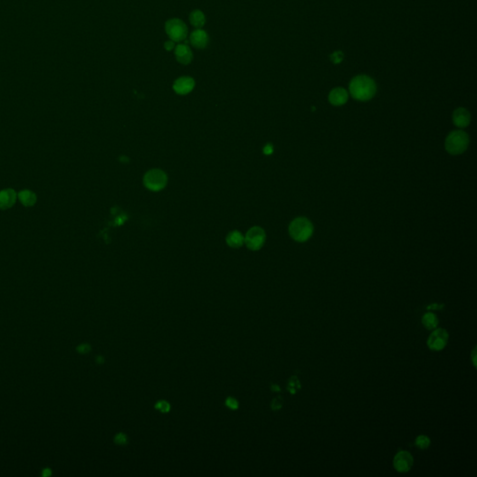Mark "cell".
Here are the masks:
<instances>
[{"label":"cell","instance_id":"cell-24","mask_svg":"<svg viewBox=\"0 0 477 477\" xmlns=\"http://www.w3.org/2000/svg\"><path fill=\"white\" fill-rule=\"evenodd\" d=\"M226 405L231 410H237L238 408V402L233 397H228L226 400Z\"/></svg>","mask_w":477,"mask_h":477},{"label":"cell","instance_id":"cell-21","mask_svg":"<svg viewBox=\"0 0 477 477\" xmlns=\"http://www.w3.org/2000/svg\"><path fill=\"white\" fill-rule=\"evenodd\" d=\"M155 409L160 411L162 413H168L171 410V405L165 400L158 401L155 405Z\"/></svg>","mask_w":477,"mask_h":477},{"label":"cell","instance_id":"cell-20","mask_svg":"<svg viewBox=\"0 0 477 477\" xmlns=\"http://www.w3.org/2000/svg\"><path fill=\"white\" fill-rule=\"evenodd\" d=\"M415 446L418 449H422V450L428 449L430 446V439L427 435H424V434L419 435L415 440Z\"/></svg>","mask_w":477,"mask_h":477},{"label":"cell","instance_id":"cell-10","mask_svg":"<svg viewBox=\"0 0 477 477\" xmlns=\"http://www.w3.org/2000/svg\"><path fill=\"white\" fill-rule=\"evenodd\" d=\"M191 43L197 48H205L209 44V36L202 29H196L191 34Z\"/></svg>","mask_w":477,"mask_h":477},{"label":"cell","instance_id":"cell-14","mask_svg":"<svg viewBox=\"0 0 477 477\" xmlns=\"http://www.w3.org/2000/svg\"><path fill=\"white\" fill-rule=\"evenodd\" d=\"M421 323L423 326L428 330H433L439 325V319L437 315L431 311L426 312L421 318Z\"/></svg>","mask_w":477,"mask_h":477},{"label":"cell","instance_id":"cell-15","mask_svg":"<svg viewBox=\"0 0 477 477\" xmlns=\"http://www.w3.org/2000/svg\"><path fill=\"white\" fill-rule=\"evenodd\" d=\"M16 200V194L11 190L0 192V208L10 207Z\"/></svg>","mask_w":477,"mask_h":477},{"label":"cell","instance_id":"cell-29","mask_svg":"<svg viewBox=\"0 0 477 477\" xmlns=\"http://www.w3.org/2000/svg\"><path fill=\"white\" fill-rule=\"evenodd\" d=\"M272 152H273V147H272V145H271V144H267V145L265 146V148H264V153H265L266 155H269V154H271Z\"/></svg>","mask_w":477,"mask_h":477},{"label":"cell","instance_id":"cell-32","mask_svg":"<svg viewBox=\"0 0 477 477\" xmlns=\"http://www.w3.org/2000/svg\"><path fill=\"white\" fill-rule=\"evenodd\" d=\"M96 362L98 363H103L105 362V359L102 356H98L96 357Z\"/></svg>","mask_w":477,"mask_h":477},{"label":"cell","instance_id":"cell-12","mask_svg":"<svg viewBox=\"0 0 477 477\" xmlns=\"http://www.w3.org/2000/svg\"><path fill=\"white\" fill-rule=\"evenodd\" d=\"M328 99L331 105L339 106L347 103L349 99V94L343 88H335L329 94Z\"/></svg>","mask_w":477,"mask_h":477},{"label":"cell","instance_id":"cell-27","mask_svg":"<svg viewBox=\"0 0 477 477\" xmlns=\"http://www.w3.org/2000/svg\"><path fill=\"white\" fill-rule=\"evenodd\" d=\"M164 48L167 51H171L175 48V42L172 40H168L164 43Z\"/></svg>","mask_w":477,"mask_h":477},{"label":"cell","instance_id":"cell-23","mask_svg":"<svg viewBox=\"0 0 477 477\" xmlns=\"http://www.w3.org/2000/svg\"><path fill=\"white\" fill-rule=\"evenodd\" d=\"M114 442L119 445V446H125L128 444L129 442V439H128V436L123 433V432H119L118 433L116 436H115Z\"/></svg>","mask_w":477,"mask_h":477},{"label":"cell","instance_id":"cell-1","mask_svg":"<svg viewBox=\"0 0 477 477\" xmlns=\"http://www.w3.org/2000/svg\"><path fill=\"white\" fill-rule=\"evenodd\" d=\"M377 92V85L370 76H361L353 77L350 83V93L355 100L368 101L374 97Z\"/></svg>","mask_w":477,"mask_h":477},{"label":"cell","instance_id":"cell-25","mask_svg":"<svg viewBox=\"0 0 477 477\" xmlns=\"http://www.w3.org/2000/svg\"><path fill=\"white\" fill-rule=\"evenodd\" d=\"M76 351H77V353H81V354H86V353L91 352V346L89 344H81L76 348Z\"/></svg>","mask_w":477,"mask_h":477},{"label":"cell","instance_id":"cell-8","mask_svg":"<svg viewBox=\"0 0 477 477\" xmlns=\"http://www.w3.org/2000/svg\"><path fill=\"white\" fill-rule=\"evenodd\" d=\"M414 464V458L410 452L402 450L393 458V468L396 472L405 474L409 472Z\"/></svg>","mask_w":477,"mask_h":477},{"label":"cell","instance_id":"cell-3","mask_svg":"<svg viewBox=\"0 0 477 477\" xmlns=\"http://www.w3.org/2000/svg\"><path fill=\"white\" fill-rule=\"evenodd\" d=\"M469 136L463 131H454L448 135L445 147L446 150L451 155H459L465 152L469 145Z\"/></svg>","mask_w":477,"mask_h":477},{"label":"cell","instance_id":"cell-11","mask_svg":"<svg viewBox=\"0 0 477 477\" xmlns=\"http://www.w3.org/2000/svg\"><path fill=\"white\" fill-rule=\"evenodd\" d=\"M174 56L177 62L184 66L190 65L193 60V53L191 48L186 44H179L174 48Z\"/></svg>","mask_w":477,"mask_h":477},{"label":"cell","instance_id":"cell-2","mask_svg":"<svg viewBox=\"0 0 477 477\" xmlns=\"http://www.w3.org/2000/svg\"><path fill=\"white\" fill-rule=\"evenodd\" d=\"M313 233L312 223L305 217H297L289 226V234L298 242H304L311 237Z\"/></svg>","mask_w":477,"mask_h":477},{"label":"cell","instance_id":"cell-13","mask_svg":"<svg viewBox=\"0 0 477 477\" xmlns=\"http://www.w3.org/2000/svg\"><path fill=\"white\" fill-rule=\"evenodd\" d=\"M453 122L459 128L467 127L471 122V114L467 109L459 107L453 112Z\"/></svg>","mask_w":477,"mask_h":477},{"label":"cell","instance_id":"cell-28","mask_svg":"<svg viewBox=\"0 0 477 477\" xmlns=\"http://www.w3.org/2000/svg\"><path fill=\"white\" fill-rule=\"evenodd\" d=\"M471 357H472V361H473V363H474V366L477 367V348H475L473 350V353L471 354Z\"/></svg>","mask_w":477,"mask_h":477},{"label":"cell","instance_id":"cell-16","mask_svg":"<svg viewBox=\"0 0 477 477\" xmlns=\"http://www.w3.org/2000/svg\"><path fill=\"white\" fill-rule=\"evenodd\" d=\"M190 22L191 25H193L195 28L201 29L204 26L206 18L201 10H195L190 14Z\"/></svg>","mask_w":477,"mask_h":477},{"label":"cell","instance_id":"cell-19","mask_svg":"<svg viewBox=\"0 0 477 477\" xmlns=\"http://www.w3.org/2000/svg\"><path fill=\"white\" fill-rule=\"evenodd\" d=\"M19 198L21 201L26 205V206H31L34 204V202L36 201V197L35 195L30 192V191H23L21 192L19 194Z\"/></svg>","mask_w":477,"mask_h":477},{"label":"cell","instance_id":"cell-17","mask_svg":"<svg viewBox=\"0 0 477 477\" xmlns=\"http://www.w3.org/2000/svg\"><path fill=\"white\" fill-rule=\"evenodd\" d=\"M227 242L229 246L233 248L240 247L244 243V237L241 235L240 232L237 230L230 232L227 237Z\"/></svg>","mask_w":477,"mask_h":477},{"label":"cell","instance_id":"cell-18","mask_svg":"<svg viewBox=\"0 0 477 477\" xmlns=\"http://www.w3.org/2000/svg\"><path fill=\"white\" fill-rule=\"evenodd\" d=\"M301 389V384L296 376H293L292 378L289 379V382L287 384V390L291 394H296L297 391Z\"/></svg>","mask_w":477,"mask_h":477},{"label":"cell","instance_id":"cell-7","mask_svg":"<svg viewBox=\"0 0 477 477\" xmlns=\"http://www.w3.org/2000/svg\"><path fill=\"white\" fill-rule=\"evenodd\" d=\"M266 240V233L264 229L259 227H254L249 229L244 237V242L247 247L253 251H258L264 245Z\"/></svg>","mask_w":477,"mask_h":477},{"label":"cell","instance_id":"cell-9","mask_svg":"<svg viewBox=\"0 0 477 477\" xmlns=\"http://www.w3.org/2000/svg\"><path fill=\"white\" fill-rule=\"evenodd\" d=\"M194 87H195V81L192 77L181 76L174 81L172 89L177 95H186L193 91Z\"/></svg>","mask_w":477,"mask_h":477},{"label":"cell","instance_id":"cell-31","mask_svg":"<svg viewBox=\"0 0 477 477\" xmlns=\"http://www.w3.org/2000/svg\"><path fill=\"white\" fill-rule=\"evenodd\" d=\"M271 391H281V388L279 385L277 384H272L271 385Z\"/></svg>","mask_w":477,"mask_h":477},{"label":"cell","instance_id":"cell-30","mask_svg":"<svg viewBox=\"0 0 477 477\" xmlns=\"http://www.w3.org/2000/svg\"><path fill=\"white\" fill-rule=\"evenodd\" d=\"M443 308V306L441 307L439 304H432V305H429V307H427L428 310H441Z\"/></svg>","mask_w":477,"mask_h":477},{"label":"cell","instance_id":"cell-33","mask_svg":"<svg viewBox=\"0 0 477 477\" xmlns=\"http://www.w3.org/2000/svg\"><path fill=\"white\" fill-rule=\"evenodd\" d=\"M50 474H51V472H50V470H49V469H44V471H43V476L48 477V476H49Z\"/></svg>","mask_w":477,"mask_h":477},{"label":"cell","instance_id":"cell-22","mask_svg":"<svg viewBox=\"0 0 477 477\" xmlns=\"http://www.w3.org/2000/svg\"><path fill=\"white\" fill-rule=\"evenodd\" d=\"M284 405V400L281 396H277L275 397L272 401H271V404H270V407L271 409L273 411H279L282 409Z\"/></svg>","mask_w":477,"mask_h":477},{"label":"cell","instance_id":"cell-26","mask_svg":"<svg viewBox=\"0 0 477 477\" xmlns=\"http://www.w3.org/2000/svg\"><path fill=\"white\" fill-rule=\"evenodd\" d=\"M343 59V54L341 51H335L334 52L332 55H331V60L334 64H338L342 61Z\"/></svg>","mask_w":477,"mask_h":477},{"label":"cell","instance_id":"cell-6","mask_svg":"<svg viewBox=\"0 0 477 477\" xmlns=\"http://www.w3.org/2000/svg\"><path fill=\"white\" fill-rule=\"evenodd\" d=\"M449 339V332L444 328L436 327L429 334L427 340V345L430 351L440 352L447 347Z\"/></svg>","mask_w":477,"mask_h":477},{"label":"cell","instance_id":"cell-5","mask_svg":"<svg viewBox=\"0 0 477 477\" xmlns=\"http://www.w3.org/2000/svg\"><path fill=\"white\" fill-rule=\"evenodd\" d=\"M167 175L165 172L159 169L150 170L146 172L143 177L144 186L152 191H162L167 184Z\"/></svg>","mask_w":477,"mask_h":477},{"label":"cell","instance_id":"cell-4","mask_svg":"<svg viewBox=\"0 0 477 477\" xmlns=\"http://www.w3.org/2000/svg\"><path fill=\"white\" fill-rule=\"evenodd\" d=\"M165 32L172 41L181 42L188 38L189 28L182 20L171 19L165 24Z\"/></svg>","mask_w":477,"mask_h":477}]
</instances>
